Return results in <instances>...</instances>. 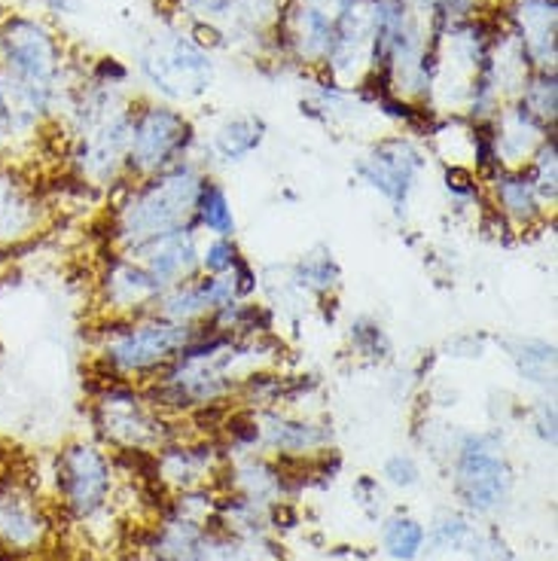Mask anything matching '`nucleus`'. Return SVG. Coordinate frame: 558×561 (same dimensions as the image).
Listing matches in <instances>:
<instances>
[{
	"instance_id": "a211bd4d",
	"label": "nucleus",
	"mask_w": 558,
	"mask_h": 561,
	"mask_svg": "<svg viewBox=\"0 0 558 561\" xmlns=\"http://www.w3.org/2000/svg\"><path fill=\"white\" fill-rule=\"evenodd\" d=\"M238 296L232 290L229 278H210V275H196V278L181 280L174 287H166V294L156 302V314L181 327H205L214 318V311L236 302Z\"/></svg>"
},
{
	"instance_id": "6ab92c4d",
	"label": "nucleus",
	"mask_w": 558,
	"mask_h": 561,
	"mask_svg": "<svg viewBox=\"0 0 558 561\" xmlns=\"http://www.w3.org/2000/svg\"><path fill=\"white\" fill-rule=\"evenodd\" d=\"M489 128L501 169H525L546 135L556 131V126H546L544 119H537L519 99L506 101L489 123Z\"/></svg>"
},
{
	"instance_id": "9b49d317",
	"label": "nucleus",
	"mask_w": 558,
	"mask_h": 561,
	"mask_svg": "<svg viewBox=\"0 0 558 561\" xmlns=\"http://www.w3.org/2000/svg\"><path fill=\"white\" fill-rule=\"evenodd\" d=\"M92 290L101 318H138L156 309L159 296L166 294V284L135 253L104 248L99 253Z\"/></svg>"
},
{
	"instance_id": "f257e3e1",
	"label": "nucleus",
	"mask_w": 558,
	"mask_h": 561,
	"mask_svg": "<svg viewBox=\"0 0 558 561\" xmlns=\"http://www.w3.org/2000/svg\"><path fill=\"white\" fill-rule=\"evenodd\" d=\"M80 73L68 46L46 15L10 10L0 13V89L7 107L34 128L58 123Z\"/></svg>"
},
{
	"instance_id": "ddd939ff",
	"label": "nucleus",
	"mask_w": 558,
	"mask_h": 561,
	"mask_svg": "<svg viewBox=\"0 0 558 561\" xmlns=\"http://www.w3.org/2000/svg\"><path fill=\"white\" fill-rule=\"evenodd\" d=\"M378 0H351L339 19L333 46L323 61V77L342 89H361L376 68Z\"/></svg>"
},
{
	"instance_id": "473e14b6",
	"label": "nucleus",
	"mask_w": 558,
	"mask_h": 561,
	"mask_svg": "<svg viewBox=\"0 0 558 561\" xmlns=\"http://www.w3.org/2000/svg\"><path fill=\"white\" fill-rule=\"evenodd\" d=\"M382 479L391 485V489L412 491L421 485V463L415 455L409 451H394L388 461L382 463Z\"/></svg>"
},
{
	"instance_id": "dca6fc26",
	"label": "nucleus",
	"mask_w": 558,
	"mask_h": 561,
	"mask_svg": "<svg viewBox=\"0 0 558 561\" xmlns=\"http://www.w3.org/2000/svg\"><path fill=\"white\" fill-rule=\"evenodd\" d=\"M486 208L510 232H534L553 217L525 169H498L486 178Z\"/></svg>"
},
{
	"instance_id": "1a4fd4ad",
	"label": "nucleus",
	"mask_w": 558,
	"mask_h": 561,
	"mask_svg": "<svg viewBox=\"0 0 558 561\" xmlns=\"http://www.w3.org/2000/svg\"><path fill=\"white\" fill-rule=\"evenodd\" d=\"M428 169H431V156L419 140L412 135H388L373 140L363 150L361 159L354 162V178L406 220L412 196L419 193Z\"/></svg>"
},
{
	"instance_id": "4be33fe9",
	"label": "nucleus",
	"mask_w": 558,
	"mask_h": 561,
	"mask_svg": "<svg viewBox=\"0 0 558 561\" xmlns=\"http://www.w3.org/2000/svg\"><path fill=\"white\" fill-rule=\"evenodd\" d=\"M156 479L162 485H171L178 491L198 489L210 473L217 470V451L214 443H166L162 449H156Z\"/></svg>"
},
{
	"instance_id": "2f4dec72",
	"label": "nucleus",
	"mask_w": 558,
	"mask_h": 561,
	"mask_svg": "<svg viewBox=\"0 0 558 561\" xmlns=\"http://www.w3.org/2000/svg\"><path fill=\"white\" fill-rule=\"evenodd\" d=\"M428 528V547L440 549V552H455V549H464L474 537V528L464 513H452V510H443L436 513V519Z\"/></svg>"
},
{
	"instance_id": "4468645a",
	"label": "nucleus",
	"mask_w": 558,
	"mask_h": 561,
	"mask_svg": "<svg viewBox=\"0 0 558 561\" xmlns=\"http://www.w3.org/2000/svg\"><path fill=\"white\" fill-rule=\"evenodd\" d=\"M53 224V202L19 162H0V256L25 248Z\"/></svg>"
},
{
	"instance_id": "7c9ffc66",
	"label": "nucleus",
	"mask_w": 558,
	"mask_h": 561,
	"mask_svg": "<svg viewBox=\"0 0 558 561\" xmlns=\"http://www.w3.org/2000/svg\"><path fill=\"white\" fill-rule=\"evenodd\" d=\"M241 260H244V253H241L236 239H224V236H202V248H198V275L226 278V275H229Z\"/></svg>"
},
{
	"instance_id": "2eb2a0df",
	"label": "nucleus",
	"mask_w": 558,
	"mask_h": 561,
	"mask_svg": "<svg viewBox=\"0 0 558 561\" xmlns=\"http://www.w3.org/2000/svg\"><path fill=\"white\" fill-rule=\"evenodd\" d=\"M257 424V446L281 461H306L327 455L333 446V427L321 419L299 415L284 407L251 409Z\"/></svg>"
},
{
	"instance_id": "cd10ccee",
	"label": "nucleus",
	"mask_w": 558,
	"mask_h": 561,
	"mask_svg": "<svg viewBox=\"0 0 558 561\" xmlns=\"http://www.w3.org/2000/svg\"><path fill=\"white\" fill-rule=\"evenodd\" d=\"M537 119L556 126L558 119V73L556 68H534L516 95Z\"/></svg>"
},
{
	"instance_id": "c85d7f7f",
	"label": "nucleus",
	"mask_w": 558,
	"mask_h": 561,
	"mask_svg": "<svg viewBox=\"0 0 558 561\" xmlns=\"http://www.w3.org/2000/svg\"><path fill=\"white\" fill-rule=\"evenodd\" d=\"M525 174L534 183L537 196L544 198L546 208L556 210L558 205V140L556 131H549L546 140L537 147V153L531 156L528 165H525Z\"/></svg>"
},
{
	"instance_id": "7ed1b4c3",
	"label": "nucleus",
	"mask_w": 558,
	"mask_h": 561,
	"mask_svg": "<svg viewBox=\"0 0 558 561\" xmlns=\"http://www.w3.org/2000/svg\"><path fill=\"white\" fill-rule=\"evenodd\" d=\"M196 327H181L156 311L138 318H101L92 336V366L99 379L150 385L178 351L190 342Z\"/></svg>"
},
{
	"instance_id": "c756f323",
	"label": "nucleus",
	"mask_w": 558,
	"mask_h": 561,
	"mask_svg": "<svg viewBox=\"0 0 558 561\" xmlns=\"http://www.w3.org/2000/svg\"><path fill=\"white\" fill-rule=\"evenodd\" d=\"M443 193L455 210L486 208V181L467 165H446L443 169Z\"/></svg>"
},
{
	"instance_id": "412c9836",
	"label": "nucleus",
	"mask_w": 558,
	"mask_h": 561,
	"mask_svg": "<svg viewBox=\"0 0 558 561\" xmlns=\"http://www.w3.org/2000/svg\"><path fill=\"white\" fill-rule=\"evenodd\" d=\"M198 248H202V232H198L196 226H186V229L168 232L162 239L150 241V244H144V248L132 253L166 287H174V284L198 275Z\"/></svg>"
},
{
	"instance_id": "20e7f679",
	"label": "nucleus",
	"mask_w": 558,
	"mask_h": 561,
	"mask_svg": "<svg viewBox=\"0 0 558 561\" xmlns=\"http://www.w3.org/2000/svg\"><path fill=\"white\" fill-rule=\"evenodd\" d=\"M140 83L174 107L205 99L217 80V61L205 43L181 28H162L138 46Z\"/></svg>"
},
{
	"instance_id": "72a5a7b5",
	"label": "nucleus",
	"mask_w": 558,
	"mask_h": 561,
	"mask_svg": "<svg viewBox=\"0 0 558 561\" xmlns=\"http://www.w3.org/2000/svg\"><path fill=\"white\" fill-rule=\"evenodd\" d=\"M531 431L544 439L546 446H556V400L553 393L540 397L534 407H531Z\"/></svg>"
},
{
	"instance_id": "f8f14e48",
	"label": "nucleus",
	"mask_w": 558,
	"mask_h": 561,
	"mask_svg": "<svg viewBox=\"0 0 558 561\" xmlns=\"http://www.w3.org/2000/svg\"><path fill=\"white\" fill-rule=\"evenodd\" d=\"M53 513L25 477L0 473V556L34 559L53 540Z\"/></svg>"
},
{
	"instance_id": "393cba45",
	"label": "nucleus",
	"mask_w": 558,
	"mask_h": 561,
	"mask_svg": "<svg viewBox=\"0 0 558 561\" xmlns=\"http://www.w3.org/2000/svg\"><path fill=\"white\" fill-rule=\"evenodd\" d=\"M193 226H196L202 236L236 239L238 217L236 208H232V196H229L226 183L217 181L214 174H205V181H202L196 210H193Z\"/></svg>"
},
{
	"instance_id": "6e6552de",
	"label": "nucleus",
	"mask_w": 558,
	"mask_h": 561,
	"mask_svg": "<svg viewBox=\"0 0 558 561\" xmlns=\"http://www.w3.org/2000/svg\"><path fill=\"white\" fill-rule=\"evenodd\" d=\"M452 489L476 516L498 513L513 491V467L494 431H467L452 446Z\"/></svg>"
},
{
	"instance_id": "bb28decb",
	"label": "nucleus",
	"mask_w": 558,
	"mask_h": 561,
	"mask_svg": "<svg viewBox=\"0 0 558 561\" xmlns=\"http://www.w3.org/2000/svg\"><path fill=\"white\" fill-rule=\"evenodd\" d=\"M382 552L394 561H419L428 549V528L412 513H394L378 531Z\"/></svg>"
},
{
	"instance_id": "aec40b11",
	"label": "nucleus",
	"mask_w": 558,
	"mask_h": 561,
	"mask_svg": "<svg viewBox=\"0 0 558 561\" xmlns=\"http://www.w3.org/2000/svg\"><path fill=\"white\" fill-rule=\"evenodd\" d=\"M265 138H269V123L260 113H229V116H224L217 126L210 128L208 140H202L198 150L208 156L205 162L241 165V162H248L251 156L263 150Z\"/></svg>"
},
{
	"instance_id": "0eeeda50",
	"label": "nucleus",
	"mask_w": 558,
	"mask_h": 561,
	"mask_svg": "<svg viewBox=\"0 0 558 561\" xmlns=\"http://www.w3.org/2000/svg\"><path fill=\"white\" fill-rule=\"evenodd\" d=\"M56 504L80 525L99 522L116 497V463L95 439H70L49 467Z\"/></svg>"
},
{
	"instance_id": "f704fd0d",
	"label": "nucleus",
	"mask_w": 558,
	"mask_h": 561,
	"mask_svg": "<svg viewBox=\"0 0 558 561\" xmlns=\"http://www.w3.org/2000/svg\"><path fill=\"white\" fill-rule=\"evenodd\" d=\"M491 339L479 336V333H458L446 342V354L452 360H479L486 357Z\"/></svg>"
},
{
	"instance_id": "423d86ee",
	"label": "nucleus",
	"mask_w": 558,
	"mask_h": 561,
	"mask_svg": "<svg viewBox=\"0 0 558 561\" xmlns=\"http://www.w3.org/2000/svg\"><path fill=\"white\" fill-rule=\"evenodd\" d=\"M198 128L193 116L166 101H135L128 119L126 178L144 181L178 162L196 159Z\"/></svg>"
},
{
	"instance_id": "39448f33",
	"label": "nucleus",
	"mask_w": 558,
	"mask_h": 561,
	"mask_svg": "<svg viewBox=\"0 0 558 561\" xmlns=\"http://www.w3.org/2000/svg\"><path fill=\"white\" fill-rule=\"evenodd\" d=\"M89 421L101 446L119 451H156L174 439V421L150 403L144 385L101 379L92 391Z\"/></svg>"
},
{
	"instance_id": "a878e982",
	"label": "nucleus",
	"mask_w": 558,
	"mask_h": 561,
	"mask_svg": "<svg viewBox=\"0 0 558 561\" xmlns=\"http://www.w3.org/2000/svg\"><path fill=\"white\" fill-rule=\"evenodd\" d=\"M345 345L361 364L382 366L394 357V339L376 314H354L345 330Z\"/></svg>"
},
{
	"instance_id": "9d476101",
	"label": "nucleus",
	"mask_w": 558,
	"mask_h": 561,
	"mask_svg": "<svg viewBox=\"0 0 558 561\" xmlns=\"http://www.w3.org/2000/svg\"><path fill=\"white\" fill-rule=\"evenodd\" d=\"M349 7L351 0H281L278 19L269 34L278 58L321 70L333 46L335 25Z\"/></svg>"
},
{
	"instance_id": "b1692460",
	"label": "nucleus",
	"mask_w": 558,
	"mask_h": 561,
	"mask_svg": "<svg viewBox=\"0 0 558 561\" xmlns=\"http://www.w3.org/2000/svg\"><path fill=\"white\" fill-rule=\"evenodd\" d=\"M287 275L294 280V287L306 296L308 302H330L342 290V266L335 260L333 248L315 244L296 263L287 266Z\"/></svg>"
},
{
	"instance_id": "f3484780",
	"label": "nucleus",
	"mask_w": 558,
	"mask_h": 561,
	"mask_svg": "<svg viewBox=\"0 0 558 561\" xmlns=\"http://www.w3.org/2000/svg\"><path fill=\"white\" fill-rule=\"evenodd\" d=\"M503 28L525 49L534 68H556L558 61V0H506Z\"/></svg>"
},
{
	"instance_id": "f03ea898",
	"label": "nucleus",
	"mask_w": 558,
	"mask_h": 561,
	"mask_svg": "<svg viewBox=\"0 0 558 561\" xmlns=\"http://www.w3.org/2000/svg\"><path fill=\"white\" fill-rule=\"evenodd\" d=\"M208 169L198 159H186L144 181H119L104 196L107 210V248L138 251L150 241L193 226L198 190Z\"/></svg>"
},
{
	"instance_id": "5701e85b",
	"label": "nucleus",
	"mask_w": 558,
	"mask_h": 561,
	"mask_svg": "<svg viewBox=\"0 0 558 561\" xmlns=\"http://www.w3.org/2000/svg\"><path fill=\"white\" fill-rule=\"evenodd\" d=\"M510 366L522 381L537 391L553 393L556 388V342L540 336H506L498 342Z\"/></svg>"
},
{
	"instance_id": "4c0bfd02",
	"label": "nucleus",
	"mask_w": 558,
	"mask_h": 561,
	"mask_svg": "<svg viewBox=\"0 0 558 561\" xmlns=\"http://www.w3.org/2000/svg\"><path fill=\"white\" fill-rule=\"evenodd\" d=\"M494 3H506V0H494Z\"/></svg>"
},
{
	"instance_id": "e433bc0d",
	"label": "nucleus",
	"mask_w": 558,
	"mask_h": 561,
	"mask_svg": "<svg viewBox=\"0 0 558 561\" xmlns=\"http://www.w3.org/2000/svg\"><path fill=\"white\" fill-rule=\"evenodd\" d=\"M406 7L412 10V13L419 15V19H424L428 25L433 28V15H436V7H440V0H403Z\"/></svg>"
},
{
	"instance_id": "c9c22d12",
	"label": "nucleus",
	"mask_w": 558,
	"mask_h": 561,
	"mask_svg": "<svg viewBox=\"0 0 558 561\" xmlns=\"http://www.w3.org/2000/svg\"><path fill=\"white\" fill-rule=\"evenodd\" d=\"M46 15H56V19H65V15L80 13V0H37Z\"/></svg>"
}]
</instances>
